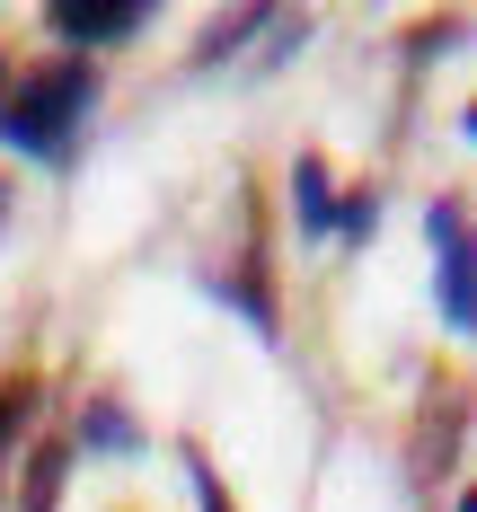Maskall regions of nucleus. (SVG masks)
Segmentation results:
<instances>
[{
  "label": "nucleus",
  "instance_id": "obj_10",
  "mask_svg": "<svg viewBox=\"0 0 477 512\" xmlns=\"http://www.w3.org/2000/svg\"><path fill=\"white\" fill-rule=\"evenodd\" d=\"M469 133H477V106H469Z\"/></svg>",
  "mask_w": 477,
  "mask_h": 512
},
{
  "label": "nucleus",
  "instance_id": "obj_8",
  "mask_svg": "<svg viewBox=\"0 0 477 512\" xmlns=\"http://www.w3.org/2000/svg\"><path fill=\"white\" fill-rule=\"evenodd\" d=\"M195 495H204V512H230V495H221V477L204 468V451H195Z\"/></svg>",
  "mask_w": 477,
  "mask_h": 512
},
{
  "label": "nucleus",
  "instance_id": "obj_7",
  "mask_svg": "<svg viewBox=\"0 0 477 512\" xmlns=\"http://www.w3.org/2000/svg\"><path fill=\"white\" fill-rule=\"evenodd\" d=\"M292 204H301V221H310V230H336V204H327L318 159H301V168H292Z\"/></svg>",
  "mask_w": 477,
  "mask_h": 512
},
{
  "label": "nucleus",
  "instance_id": "obj_11",
  "mask_svg": "<svg viewBox=\"0 0 477 512\" xmlns=\"http://www.w3.org/2000/svg\"><path fill=\"white\" fill-rule=\"evenodd\" d=\"M0 212H9V195H0Z\"/></svg>",
  "mask_w": 477,
  "mask_h": 512
},
{
  "label": "nucleus",
  "instance_id": "obj_4",
  "mask_svg": "<svg viewBox=\"0 0 477 512\" xmlns=\"http://www.w3.org/2000/svg\"><path fill=\"white\" fill-rule=\"evenodd\" d=\"M71 451H80V442H62V433L27 451V512H53V504H62V477H71Z\"/></svg>",
  "mask_w": 477,
  "mask_h": 512
},
{
  "label": "nucleus",
  "instance_id": "obj_9",
  "mask_svg": "<svg viewBox=\"0 0 477 512\" xmlns=\"http://www.w3.org/2000/svg\"><path fill=\"white\" fill-rule=\"evenodd\" d=\"M0 89H9V62H0Z\"/></svg>",
  "mask_w": 477,
  "mask_h": 512
},
{
  "label": "nucleus",
  "instance_id": "obj_5",
  "mask_svg": "<svg viewBox=\"0 0 477 512\" xmlns=\"http://www.w3.org/2000/svg\"><path fill=\"white\" fill-rule=\"evenodd\" d=\"M27 415H36V380L18 371V380L0 389V477H9V460H18V433H27Z\"/></svg>",
  "mask_w": 477,
  "mask_h": 512
},
{
  "label": "nucleus",
  "instance_id": "obj_1",
  "mask_svg": "<svg viewBox=\"0 0 477 512\" xmlns=\"http://www.w3.org/2000/svg\"><path fill=\"white\" fill-rule=\"evenodd\" d=\"M89 98H98V80L80 62H53L36 80H18V98H0V142L27 159H71L80 124H89Z\"/></svg>",
  "mask_w": 477,
  "mask_h": 512
},
{
  "label": "nucleus",
  "instance_id": "obj_3",
  "mask_svg": "<svg viewBox=\"0 0 477 512\" xmlns=\"http://www.w3.org/2000/svg\"><path fill=\"white\" fill-rule=\"evenodd\" d=\"M151 18V0H53L45 27L62 36V45H115V36H133Z\"/></svg>",
  "mask_w": 477,
  "mask_h": 512
},
{
  "label": "nucleus",
  "instance_id": "obj_6",
  "mask_svg": "<svg viewBox=\"0 0 477 512\" xmlns=\"http://www.w3.org/2000/svg\"><path fill=\"white\" fill-rule=\"evenodd\" d=\"M80 442H106V451H142V424H133L124 407H106V398H98V407L80 415Z\"/></svg>",
  "mask_w": 477,
  "mask_h": 512
},
{
  "label": "nucleus",
  "instance_id": "obj_2",
  "mask_svg": "<svg viewBox=\"0 0 477 512\" xmlns=\"http://www.w3.org/2000/svg\"><path fill=\"white\" fill-rule=\"evenodd\" d=\"M433 274H442V318L477 336V239L460 204H433Z\"/></svg>",
  "mask_w": 477,
  "mask_h": 512
}]
</instances>
